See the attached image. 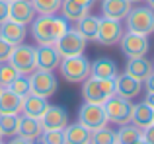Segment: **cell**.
<instances>
[{"label": "cell", "instance_id": "1", "mask_svg": "<svg viewBox=\"0 0 154 144\" xmlns=\"http://www.w3.org/2000/svg\"><path fill=\"white\" fill-rule=\"evenodd\" d=\"M31 26V37L39 45H55L68 29V22L63 16H41L37 14Z\"/></svg>", "mask_w": 154, "mask_h": 144}, {"label": "cell", "instance_id": "2", "mask_svg": "<svg viewBox=\"0 0 154 144\" xmlns=\"http://www.w3.org/2000/svg\"><path fill=\"white\" fill-rule=\"evenodd\" d=\"M113 94H115V80H103L90 74L82 82V98L86 103L103 105L107 98H111Z\"/></svg>", "mask_w": 154, "mask_h": 144}, {"label": "cell", "instance_id": "3", "mask_svg": "<svg viewBox=\"0 0 154 144\" xmlns=\"http://www.w3.org/2000/svg\"><path fill=\"white\" fill-rule=\"evenodd\" d=\"M60 76L70 84L84 82L88 76L92 74V62L88 61L84 55H76V57H64L59 64Z\"/></svg>", "mask_w": 154, "mask_h": 144}, {"label": "cell", "instance_id": "4", "mask_svg": "<svg viewBox=\"0 0 154 144\" xmlns=\"http://www.w3.org/2000/svg\"><path fill=\"white\" fill-rule=\"evenodd\" d=\"M125 29L148 37L150 33H154V10L148 6L131 8L125 18Z\"/></svg>", "mask_w": 154, "mask_h": 144}, {"label": "cell", "instance_id": "5", "mask_svg": "<svg viewBox=\"0 0 154 144\" xmlns=\"http://www.w3.org/2000/svg\"><path fill=\"white\" fill-rule=\"evenodd\" d=\"M103 111L107 121L115 123V125H125L131 123V113H133V103L131 99H125L121 95L113 94L111 98H107V101L103 103Z\"/></svg>", "mask_w": 154, "mask_h": 144}, {"label": "cell", "instance_id": "6", "mask_svg": "<svg viewBox=\"0 0 154 144\" xmlns=\"http://www.w3.org/2000/svg\"><path fill=\"white\" fill-rule=\"evenodd\" d=\"M8 62L14 64V68L20 72V74H27L37 68V62H35V47L33 45H26V43H20V45L14 47Z\"/></svg>", "mask_w": 154, "mask_h": 144}, {"label": "cell", "instance_id": "7", "mask_svg": "<svg viewBox=\"0 0 154 144\" xmlns=\"http://www.w3.org/2000/svg\"><path fill=\"white\" fill-rule=\"evenodd\" d=\"M29 84H31V94L41 95V98H51L59 88V80L51 70H41L35 68L29 74Z\"/></svg>", "mask_w": 154, "mask_h": 144}, {"label": "cell", "instance_id": "8", "mask_svg": "<svg viewBox=\"0 0 154 144\" xmlns=\"http://www.w3.org/2000/svg\"><path fill=\"white\" fill-rule=\"evenodd\" d=\"M119 45H121V53H123L127 58L146 57L148 49H150V43H148L146 35L133 33V31H127V29H125V33H123V37H121Z\"/></svg>", "mask_w": 154, "mask_h": 144}, {"label": "cell", "instance_id": "9", "mask_svg": "<svg viewBox=\"0 0 154 144\" xmlns=\"http://www.w3.org/2000/svg\"><path fill=\"white\" fill-rule=\"evenodd\" d=\"M86 39L76 31V27H68L66 33L55 43L57 51H59L60 57H76V55H84V49H86Z\"/></svg>", "mask_w": 154, "mask_h": 144}, {"label": "cell", "instance_id": "10", "mask_svg": "<svg viewBox=\"0 0 154 144\" xmlns=\"http://www.w3.org/2000/svg\"><path fill=\"white\" fill-rule=\"evenodd\" d=\"M125 33V27L119 20H109V18H100V27H98V35H96V43L105 47H111L115 43L121 41Z\"/></svg>", "mask_w": 154, "mask_h": 144}, {"label": "cell", "instance_id": "11", "mask_svg": "<svg viewBox=\"0 0 154 144\" xmlns=\"http://www.w3.org/2000/svg\"><path fill=\"white\" fill-rule=\"evenodd\" d=\"M78 123H82L86 129L90 130H98L102 127L107 125V117H105L103 105L98 103H84L78 109Z\"/></svg>", "mask_w": 154, "mask_h": 144}, {"label": "cell", "instance_id": "12", "mask_svg": "<svg viewBox=\"0 0 154 144\" xmlns=\"http://www.w3.org/2000/svg\"><path fill=\"white\" fill-rule=\"evenodd\" d=\"M63 61V57L59 55L55 45H37L35 47V62L37 68L41 70H57Z\"/></svg>", "mask_w": 154, "mask_h": 144}, {"label": "cell", "instance_id": "13", "mask_svg": "<svg viewBox=\"0 0 154 144\" xmlns=\"http://www.w3.org/2000/svg\"><path fill=\"white\" fill-rule=\"evenodd\" d=\"M39 121L43 125V130H64V127L68 125V113L60 105H49Z\"/></svg>", "mask_w": 154, "mask_h": 144}, {"label": "cell", "instance_id": "14", "mask_svg": "<svg viewBox=\"0 0 154 144\" xmlns=\"http://www.w3.org/2000/svg\"><path fill=\"white\" fill-rule=\"evenodd\" d=\"M35 16H37V12H35L31 0H14V2H10V14H8V18L14 20V22L29 26L35 20Z\"/></svg>", "mask_w": 154, "mask_h": 144}, {"label": "cell", "instance_id": "15", "mask_svg": "<svg viewBox=\"0 0 154 144\" xmlns=\"http://www.w3.org/2000/svg\"><path fill=\"white\" fill-rule=\"evenodd\" d=\"M0 37L16 47V45H20V43L26 41V37H27V26L18 23V22H14V20L8 18L6 22L0 23Z\"/></svg>", "mask_w": 154, "mask_h": 144}, {"label": "cell", "instance_id": "16", "mask_svg": "<svg viewBox=\"0 0 154 144\" xmlns=\"http://www.w3.org/2000/svg\"><path fill=\"white\" fill-rule=\"evenodd\" d=\"M143 90V82L135 80L129 74H117L115 76V94L125 99H135Z\"/></svg>", "mask_w": 154, "mask_h": 144}, {"label": "cell", "instance_id": "17", "mask_svg": "<svg viewBox=\"0 0 154 144\" xmlns=\"http://www.w3.org/2000/svg\"><path fill=\"white\" fill-rule=\"evenodd\" d=\"M47 109H49L47 98H41V95H35V94H27L22 99V115H26V117L41 119Z\"/></svg>", "mask_w": 154, "mask_h": 144}, {"label": "cell", "instance_id": "18", "mask_svg": "<svg viewBox=\"0 0 154 144\" xmlns=\"http://www.w3.org/2000/svg\"><path fill=\"white\" fill-rule=\"evenodd\" d=\"M152 72H154V64L148 61V58H144V57L129 58V61H127V66H125V74L133 76V78L139 80V82H144V80H146Z\"/></svg>", "mask_w": 154, "mask_h": 144}, {"label": "cell", "instance_id": "19", "mask_svg": "<svg viewBox=\"0 0 154 144\" xmlns=\"http://www.w3.org/2000/svg\"><path fill=\"white\" fill-rule=\"evenodd\" d=\"M119 74V66L113 58L109 57H100L92 62V76L103 80H115V76Z\"/></svg>", "mask_w": 154, "mask_h": 144}, {"label": "cell", "instance_id": "20", "mask_svg": "<svg viewBox=\"0 0 154 144\" xmlns=\"http://www.w3.org/2000/svg\"><path fill=\"white\" fill-rule=\"evenodd\" d=\"M92 130L82 123H68L64 127V144H90Z\"/></svg>", "mask_w": 154, "mask_h": 144}, {"label": "cell", "instance_id": "21", "mask_svg": "<svg viewBox=\"0 0 154 144\" xmlns=\"http://www.w3.org/2000/svg\"><path fill=\"white\" fill-rule=\"evenodd\" d=\"M131 10V2L129 0H103L102 2V14L103 18L109 20H125Z\"/></svg>", "mask_w": 154, "mask_h": 144}, {"label": "cell", "instance_id": "22", "mask_svg": "<svg viewBox=\"0 0 154 144\" xmlns=\"http://www.w3.org/2000/svg\"><path fill=\"white\" fill-rule=\"evenodd\" d=\"M152 119H154V109H152L150 105H148L146 101L133 105L131 123H133L135 127H139L140 130H144L146 127H150V125H152Z\"/></svg>", "mask_w": 154, "mask_h": 144}, {"label": "cell", "instance_id": "23", "mask_svg": "<svg viewBox=\"0 0 154 144\" xmlns=\"http://www.w3.org/2000/svg\"><path fill=\"white\" fill-rule=\"evenodd\" d=\"M22 113V98L12 90L4 88L0 94V115H20Z\"/></svg>", "mask_w": 154, "mask_h": 144}, {"label": "cell", "instance_id": "24", "mask_svg": "<svg viewBox=\"0 0 154 144\" xmlns=\"http://www.w3.org/2000/svg\"><path fill=\"white\" fill-rule=\"evenodd\" d=\"M98 27H100V18L94 16V14H86L82 20L76 22V31H78L86 41H96Z\"/></svg>", "mask_w": 154, "mask_h": 144}, {"label": "cell", "instance_id": "25", "mask_svg": "<svg viewBox=\"0 0 154 144\" xmlns=\"http://www.w3.org/2000/svg\"><path fill=\"white\" fill-rule=\"evenodd\" d=\"M43 133V125L39 119H33V117H26L22 115L20 117V125H18V134L23 136L26 140H31V138L39 136Z\"/></svg>", "mask_w": 154, "mask_h": 144}, {"label": "cell", "instance_id": "26", "mask_svg": "<svg viewBox=\"0 0 154 144\" xmlns=\"http://www.w3.org/2000/svg\"><path fill=\"white\" fill-rule=\"evenodd\" d=\"M59 12H60V16H63L66 22H72V23H76L78 20H82L86 14H90L88 8L76 4L74 0H63V6H60Z\"/></svg>", "mask_w": 154, "mask_h": 144}, {"label": "cell", "instance_id": "27", "mask_svg": "<svg viewBox=\"0 0 154 144\" xmlns=\"http://www.w3.org/2000/svg\"><path fill=\"white\" fill-rule=\"evenodd\" d=\"M115 134H117V144H133V142L139 140V138H143V130L139 127H135L133 123L119 125Z\"/></svg>", "mask_w": 154, "mask_h": 144}, {"label": "cell", "instance_id": "28", "mask_svg": "<svg viewBox=\"0 0 154 144\" xmlns=\"http://www.w3.org/2000/svg\"><path fill=\"white\" fill-rule=\"evenodd\" d=\"M20 125V115H0V134L2 136H16Z\"/></svg>", "mask_w": 154, "mask_h": 144}, {"label": "cell", "instance_id": "29", "mask_svg": "<svg viewBox=\"0 0 154 144\" xmlns=\"http://www.w3.org/2000/svg\"><path fill=\"white\" fill-rule=\"evenodd\" d=\"M35 12L41 16H55L63 6V0H31Z\"/></svg>", "mask_w": 154, "mask_h": 144}, {"label": "cell", "instance_id": "30", "mask_svg": "<svg viewBox=\"0 0 154 144\" xmlns=\"http://www.w3.org/2000/svg\"><path fill=\"white\" fill-rule=\"evenodd\" d=\"M90 144H117V134H115L113 129H109V127L105 125L98 130H92Z\"/></svg>", "mask_w": 154, "mask_h": 144}, {"label": "cell", "instance_id": "31", "mask_svg": "<svg viewBox=\"0 0 154 144\" xmlns=\"http://www.w3.org/2000/svg\"><path fill=\"white\" fill-rule=\"evenodd\" d=\"M8 90H12L16 95H20V98H26L27 94H31V84H29V76L27 74H20L18 78L14 80V82L8 86Z\"/></svg>", "mask_w": 154, "mask_h": 144}, {"label": "cell", "instance_id": "32", "mask_svg": "<svg viewBox=\"0 0 154 144\" xmlns=\"http://www.w3.org/2000/svg\"><path fill=\"white\" fill-rule=\"evenodd\" d=\"M20 76V72L14 68V64L12 62H0V86L2 88H8L12 82H14L16 78Z\"/></svg>", "mask_w": 154, "mask_h": 144}, {"label": "cell", "instance_id": "33", "mask_svg": "<svg viewBox=\"0 0 154 144\" xmlns=\"http://www.w3.org/2000/svg\"><path fill=\"white\" fill-rule=\"evenodd\" d=\"M41 136L45 144H64V130H43Z\"/></svg>", "mask_w": 154, "mask_h": 144}, {"label": "cell", "instance_id": "34", "mask_svg": "<svg viewBox=\"0 0 154 144\" xmlns=\"http://www.w3.org/2000/svg\"><path fill=\"white\" fill-rule=\"evenodd\" d=\"M12 51H14V45L8 41H4L2 37H0V62H6L8 58H10Z\"/></svg>", "mask_w": 154, "mask_h": 144}, {"label": "cell", "instance_id": "35", "mask_svg": "<svg viewBox=\"0 0 154 144\" xmlns=\"http://www.w3.org/2000/svg\"><path fill=\"white\" fill-rule=\"evenodd\" d=\"M8 14H10V2L8 0H0V23L8 20Z\"/></svg>", "mask_w": 154, "mask_h": 144}, {"label": "cell", "instance_id": "36", "mask_svg": "<svg viewBox=\"0 0 154 144\" xmlns=\"http://www.w3.org/2000/svg\"><path fill=\"white\" fill-rule=\"evenodd\" d=\"M143 138H144L148 144H154V125L146 127V129L143 130Z\"/></svg>", "mask_w": 154, "mask_h": 144}, {"label": "cell", "instance_id": "37", "mask_svg": "<svg viewBox=\"0 0 154 144\" xmlns=\"http://www.w3.org/2000/svg\"><path fill=\"white\" fill-rule=\"evenodd\" d=\"M8 144H29V140H26L23 136H20V134H16V136L10 138V142Z\"/></svg>", "mask_w": 154, "mask_h": 144}, {"label": "cell", "instance_id": "38", "mask_svg": "<svg viewBox=\"0 0 154 144\" xmlns=\"http://www.w3.org/2000/svg\"><path fill=\"white\" fill-rule=\"evenodd\" d=\"M74 2L80 4V6H84V8H88V10H92L94 4H96V0H74Z\"/></svg>", "mask_w": 154, "mask_h": 144}, {"label": "cell", "instance_id": "39", "mask_svg": "<svg viewBox=\"0 0 154 144\" xmlns=\"http://www.w3.org/2000/svg\"><path fill=\"white\" fill-rule=\"evenodd\" d=\"M144 84H146V92H154V72L144 80Z\"/></svg>", "mask_w": 154, "mask_h": 144}, {"label": "cell", "instance_id": "40", "mask_svg": "<svg viewBox=\"0 0 154 144\" xmlns=\"http://www.w3.org/2000/svg\"><path fill=\"white\" fill-rule=\"evenodd\" d=\"M144 101H146L148 105L154 109V92H146V98H144Z\"/></svg>", "mask_w": 154, "mask_h": 144}, {"label": "cell", "instance_id": "41", "mask_svg": "<svg viewBox=\"0 0 154 144\" xmlns=\"http://www.w3.org/2000/svg\"><path fill=\"white\" fill-rule=\"evenodd\" d=\"M29 144H45V140H43V136L39 134V136H35V138H31Z\"/></svg>", "mask_w": 154, "mask_h": 144}, {"label": "cell", "instance_id": "42", "mask_svg": "<svg viewBox=\"0 0 154 144\" xmlns=\"http://www.w3.org/2000/svg\"><path fill=\"white\" fill-rule=\"evenodd\" d=\"M133 144H148V142L144 140V138H139V140H137V142H133Z\"/></svg>", "mask_w": 154, "mask_h": 144}, {"label": "cell", "instance_id": "43", "mask_svg": "<svg viewBox=\"0 0 154 144\" xmlns=\"http://www.w3.org/2000/svg\"><path fill=\"white\" fill-rule=\"evenodd\" d=\"M146 2H148V8H152V10H154V0H146Z\"/></svg>", "mask_w": 154, "mask_h": 144}, {"label": "cell", "instance_id": "44", "mask_svg": "<svg viewBox=\"0 0 154 144\" xmlns=\"http://www.w3.org/2000/svg\"><path fill=\"white\" fill-rule=\"evenodd\" d=\"M131 4H139V2H143V0H129Z\"/></svg>", "mask_w": 154, "mask_h": 144}, {"label": "cell", "instance_id": "45", "mask_svg": "<svg viewBox=\"0 0 154 144\" xmlns=\"http://www.w3.org/2000/svg\"><path fill=\"white\" fill-rule=\"evenodd\" d=\"M2 90H4V88H2V86H0V94H2Z\"/></svg>", "mask_w": 154, "mask_h": 144}, {"label": "cell", "instance_id": "46", "mask_svg": "<svg viewBox=\"0 0 154 144\" xmlns=\"http://www.w3.org/2000/svg\"><path fill=\"white\" fill-rule=\"evenodd\" d=\"M0 140H2V134H0Z\"/></svg>", "mask_w": 154, "mask_h": 144}, {"label": "cell", "instance_id": "47", "mask_svg": "<svg viewBox=\"0 0 154 144\" xmlns=\"http://www.w3.org/2000/svg\"><path fill=\"white\" fill-rule=\"evenodd\" d=\"M8 2H14V0H8Z\"/></svg>", "mask_w": 154, "mask_h": 144}, {"label": "cell", "instance_id": "48", "mask_svg": "<svg viewBox=\"0 0 154 144\" xmlns=\"http://www.w3.org/2000/svg\"><path fill=\"white\" fill-rule=\"evenodd\" d=\"M152 125H154V119H152Z\"/></svg>", "mask_w": 154, "mask_h": 144}, {"label": "cell", "instance_id": "49", "mask_svg": "<svg viewBox=\"0 0 154 144\" xmlns=\"http://www.w3.org/2000/svg\"><path fill=\"white\" fill-rule=\"evenodd\" d=\"M0 144H4V142H2V140H0Z\"/></svg>", "mask_w": 154, "mask_h": 144}]
</instances>
